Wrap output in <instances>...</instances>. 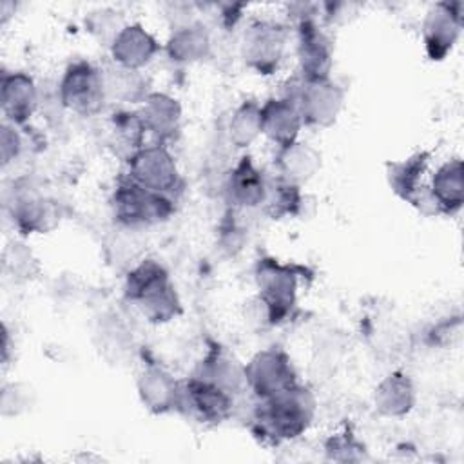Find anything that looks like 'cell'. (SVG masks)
<instances>
[{
  "instance_id": "obj_1",
  "label": "cell",
  "mask_w": 464,
  "mask_h": 464,
  "mask_svg": "<svg viewBox=\"0 0 464 464\" xmlns=\"http://www.w3.org/2000/svg\"><path fill=\"white\" fill-rule=\"evenodd\" d=\"M315 415V397L304 384H294L268 399H257L252 415V430L263 440L274 444L303 435Z\"/></svg>"
},
{
  "instance_id": "obj_2",
  "label": "cell",
  "mask_w": 464,
  "mask_h": 464,
  "mask_svg": "<svg viewBox=\"0 0 464 464\" xmlns=\"http://www.w3.org/2000/svg\"><path fill=\"white\" fill-rule=\"evenodd\" d=\"M123 295L138 312L154 324H163L181 314V301L167 268L156 259L134 265L123 285Z\"/></svg>"
},
{
  "instance_id": "obj_3",
  "label": "cell",
  "mask_w": 464,
  "mask_h": 464,
  "mask_svg": "<svg viewBox=\"0 0 464 464\" xmlns=\"http://www.w3.org/2000/svg\"><path fill=\"white\" fill-rule=\"evenodd\" d=\"M303 272L304 268L281 263L274 257L257 259L254 279L259 290V303L263 304L270 324H281L294 314L299 294V277Z\"/></svg>"
},
{
  "instance_id": "obj_4",
  "label": "cell",
  "mask_w": 464,
  "mask_h": 464,
  "mask_svg": "<svg viewBox=\"0 0 464 464\" xmlns=\"http://www.w3.org/2000/svg\"><path fill=\"white\" fill-rule=\"evenodd\" d=\"M111 203L116 221L125 228L156 225L174 214V199L170 196L149 190L127 174L116 181Z\"/></svg>"
},
{
  "instance_id": "obj_5",
  "label": "cell",
  "mask_w": 464,
  "mask_h": 464,
  "mask_svg": "<svg viewBox=\"0 0 464 464\" xmlns=\"http://www.w3.org/2000/svg\"><path fill=\"white\" fill-rule=\"evenodd\" d=\"M301 114L303 125L326 129L335 123L344 105V91L332 78H294L285 94Z\"/></svg>"
},
{
  "instance_id": "obj_6",
  "label": "cell",
  "mask_w": 464,
  "mask_h": 464,
  "mask_svg": "<svg viewBox=\"0 0 464 464\" xmlns=\"http://www.w3.org/2000/svg\"><path fill=\"white\" fill-rule=\"evenodd\" d=\"M58 94L65 109L80 116L98 114L107 102L103 71L87 60L69 63L60 80Z\"/></svg>"
},
{
  "instance_id": "obj_7",
  "label": "cell",
  "mask_w": 464,
  "mask_h": 464,
  "mask_svg": "<svg viewBox=\"0 0 464 464\" xmlns=\"http://www.w3.org/2000/svg\"><path fill=\"white\" fill-rule=\"evenodd\" d=\"M243 368L246 390H250L257 399H268L297 384L294 362L279 346L259 350Z\"/></svg>"
},
{
  "instance_id": "obj_8",
  "label": "cell",
  "mask_w": 464,
  "mask_h": 464,
  "mask_svg": "<svg viewBox=\"0 0 464 464\" xmlns=\"http://www.w3.org/2000/svg\"><path fill=\"white\" fill-rule=\"evenodd\" d=\"M127 167L125 174L149 190L170 196L181 188L178 163L161 143L143 145L127 160Z\"/></svg>"
},
{
  "instance_id": "obj_9",
  "label": "cell",
  "mask_w": 464,
  "mask_h": 464,
  "mask_svg": "<svg viewBox=\"0 0 464 464\" xmlns=\"http://www.w3.org/2000/svg\"><path fill=\"white\" fill-rule=\"evenodd\" d=\"M288 31L283 24L274 20H254L241 38L243 62L259 74H272L277 71L286 47Z\"/></svg>"
},
{
  "instance_id": "obj_10",
  "label": "cell",
  "mask_w": 464,
  "mask_h": 464,
  "mask_svg": "<svg viewBox=\"0 0 464 464\" xmlns=\"http://www.w3.org/2000/svg\"><path fill=\"white\" fill-rule=\"evenodd\" d=\"M179 411H187L201 424L216 426L232 415L234 395L221 386L192 373L181 382Z\"/></svg>"
},
{
  "instance_id": "obj_11",
  "label": "cell",
  "mask_w": 464,
  "mask_h": 464,
  "mask_svg": "<svg viewBox=\"0 0 464 464\" xmlns=\"http://www.w3.org/2000/svg\"><path fill=\"white\" fill-rule=\"evenodd\" d=\"M462 31V2H437L422 20L426 54L433 62L444 60L455 47Z\"/></svg>"
},
{
  "instance_id": "obj_12",
  "label": "cell",
  "mask_w": 464,
  "mask_h": 464,
  "mask_svg": "<svg viewBox=\"0 0 464 464\" xmlns=\"http://www.w3.org/2000/svg\"><path fill=\"white\" fill-rule=\"evenodd\" d=\"M299 76L306 80L330 78L334 62V45L314 16L295 22Z\"/></svg>"
},
{
  "instance_id": "obj_13",
  "label": "cell",
  "mask_w": 464,
  "mask_h": 464,
  "mask_svg": "<svg viewBox=\"0 0 464 464\" xmlns=\"http://www.w3.org/2000/svg\"><path fill=\"white\" fill-rule=\"evenodd\" d=\"M11 218L22 234H44L60 221V205L33 187L14 188Z\"/></svg>"
},
{
  "instance_id": "obj_14",
  "label": "cell",
  "mask_w": 464,
  "mask_h": 464,
  "mask_svg": "<svg viewBox=\"0 0 464 464\" xmlns=\"http://www.w3.org/2000/svg\"><path fill=\"white\" fill-rule=\"evenodd\" d=\"M141 404L152 413H169L181 406V382L169 370L156 362H147L136 381Z\"/></svg>"
},
{
  "instance_id": "obj_15",
  "label": "cell",
  "mask_w": 464,
  "mask_h": 464,
  "mask_svg": "<svg viewBox=\"0 0 464 464\" xmlns=\"http://www.w3.org/2000/svg\"><path fill=\"white\" fill-rule=\"evenodd\" d=\"M268 179L250 156H241L225 181V194L232 207L257 208L265 205Z\"/></svg>"
},
{
  "instance_id": "obj_16",
  "label": "cell",
  "mask_w": 464,
  "mask_h": 464,
  "mask_svg": "<svg viewBox=\"0 0 464 464\" xmlns=\"http://www.w3.org/2000/svg\"><path fill=\"white\" fill-rule=\"evenodd\" d=\"M0 87V103L5 121L11 125H25L38 105V89L34 80L22 71L4 72Z\"/></svg>"
},
{
  "instance_id": "obj_17",
  "label": "cell",
  "mask_w": 464,
  "mask_h": 464,
  "mask_svg": "<svg viewBox=\"0 0 464 464\" xmlns=\"http://www.w3.org/2000/svg\"><path fill=\"white\" fill-rule=\"evenodd\" d=\"M111 47V58L116 65L140 71L160 51L158 40L141 24H125Z\"/></svg>"
},
{
  "instance_id": "obj_18",
  "label": "cell",
  "mask_w": 464,
  "mask_h": 464,
  "mask_svg": "<svg viewBox=\"0 0 464 464\" xmlns=\"http://www.w3.org/2000/svg\"><path fill=\"white\" fill-rule=\"evenodd\" d=\"M301 129V114L295 103L286 96L268 98L261 105V134L276 143L277 149L297 141Z\"/></svg>"
},
{
  "instance_id": "obj_19",
  "label": "cell",
  "mask_w": 464,
  "mask_h": 464,
  "mask_svg": "<svg viewBox=\"0 0 464 464\" xmlns=\"http://www.w3.org/2000/svg\"><path fill=\"white\" fill-rule=\"evenodd\" d=\"M138 112L147 132H150L161 145L172 140L179 129L181 105L176 98L165 92H149Z\"/></svg>"
},
{
  "instance_id": "obj_20",
  "label": "cell",
  "mask_w": 464,
  "mask_h": 464,
  "mask_svg": "<svg viewBox=\"0 0 464 464\" xmlns=\"http://www.w3.org/2000/svg\"><path fill=\"white\" fill-rule=\"evenodd\" d=\"M321 169V154L310 143L294 141L276 152L277 176L292 185L308 183Z\"/></svg>"
},
{
  "instance_id": "obj_21",
  "label": "cell",
  "mask_w": 464,
  "mask_h": 464,
  "mask_svg": "<svg viewBox=\"0 0 464 464\" xmlns=\"http://www.w3.org/2000/svg\"><path fill=\"white\" fill-rule=\"evenodd\" d=\"M245 364H239L234 355H230L219 344H212L207 355L201 359L194 375L207 379L228 393L236 395L246 388L245 381Z\"/></svg>"
},
{
  "instance_id": "obj_22",
  "label": "cell",
  "mask_w": 464,
  "mask_h": 464,
  "mask_svg": "<svg viewBox=\"0 0 464 464\" xmlns=\"http://www.w3.org/2000/svg\"><path fill=\"white\" fill-rule=\"evenodd\" d=\"M415 399L413 381L402 372L386 375L373 392V406L377 413L392 419L408 415L415 406Z\"/></svg>"
},
{
  "instance_id": "obj_23",
  "label": "cell",
  "mask_w": 464,
  "mask_h": 464,
  "mask_svg": "<svg viewBox=\"0 0 464 464\" xmlns=\"http://www.w3.org/2000/svg\"><path fill=\"white\" fill-rule=\"evenodd\" d=\"M210 34L207 27L196 20L172 29L165 51L176 63H196L210 54Z\"/></svg>"
},
{
  "instance_id": "obj_24",
  "label": "cell",
  "mask_w": 464,
  "mask_h": 464,
  "mask_svg": "<svg viewBox=\"0 0 464 464\" xmlns=\"http://www.w3.org/2000/svg\"><path fill=\"white\" fill-rule=\"evenodd\" d=\"M440 214L455 216L464 203V165L462 160L453 158L442 163L431 176L428 185Z\"/></svg>"
},
{
  "instance_id": "obj_25",
  "label": "cell",
  "mask_w": 464,
  "mask_h": 464,
  "mask_svg": "<svg viewBox=\"0 0 464 464\" xmlns=\"http://www.w3.org/2000/svg\"><path fill=\"white\" fill-rule=\"evenodd\" d=\"M430 161V152L420 150L406 160L390 161L386 165V178L392 190L404 201H410L411 196L422 187V174L426 172Z\"/></svg>"
},
{
  "instance_id": "obj_26",
  "label": "cell",
  "mask_w": 464,
  "mask_h": 464,
  "mask_svg": "<svg viewBox=\"0 0 464 464\" xmlns=\"http://www.w3.org/2000/svg\"><path fill=\"white\" fill-rule=\"evenodd\" d=\"M111 143L125 156V161L145 145L147 129L138 111H116L109 118Z\"/></svg>"
},
{
  "instance_id": "obj_27",
  "label": "cell",
  "mask_w": 464,
  "mask_h": 464,
  "mask_svg": "<svg viewBox=\"0 0 464 464\" xmlns=\"http://www.w3.org/2000/svg\"><path fill=\"white\" fill-rule=\"evenodd\" d=\"M103 80H105V92L107 100L114 98L120 102H143L145 96L149 94L147 91V78L140 71L125 69L120 65L107 67L103 71Z\"/></svg>"
},
{
  "instance_id": "obj_28",
  "label": "cell",
  "mask_w": 464,
  "mask_h": 464,
  "mask_svg": "<svg viewBox=\"0 0 464 464\" xmlns=\"http://www.w3.org/2000/svg\"><path fill=\"white\" fill-rule=\"evenodd\" d=\"M261 136V105L245 100L228 121V138L236 147H248Z\"/></svg>"
},
{
  "instance_id": "obj_29",
  "label": "cell",
  "mask_w": 464,
  "mask_h": 464,
  "mask_svg": "<svg viewBox=\"0 0 464 464\" xmlns=\"http://www.w3.org/2000/svg\"><path fill=\"white\" fill-rule=\"evenodd\" d=\"M263 207L266 214L274 219L285 216H297L303 207L301 187L292 185L279 176L276 179H268V190Z\"/></svg>"
},
{
  "instance_id": "obj_30",
  "label": "cell",
  "mask_w": 464,
  "mask_h": 464,
  "mask_svg": "<svg viewBox=\"0 0 464 464\" xmlns=\"http://www.w3.org/2000/svg\"><path fill=\"white\" fill-rule=\"evenodd\" d=\"M125 27L118 11L112 9H98L89 13L87 29L100 40H109V45L116 38V34Z\"/></svg>"
},
{
  "instance_id": "obj_31",
  "label": "cell",
  "mask_w": 464,
  "mask_h": 464,
  "mask_svg": "<svg viewBox=\"0 0 464 464\" xmlns=\"http://www.w3.org/2000/svg\"><path fill=\"white\" fill-rule=\"evenodd\" d=\"M362 444L357 442V439L344 431V433H337L332 435L326 442V453L332 460H361L362 459Z\"/></svg>"
},
{
  "instance_id": "obj_32",
  "label": "cell",
  "mask_w": 464,
  "mask_h": 464,
  "mask_svg": "<svg viewBox=\"0 0 464 464\" xmlns=\"http://www.w3.org/2000/svg\"><path fill=\"white\" fill-rule=\"evenodd\" d=\"M5 266L16 279H29L38 270L36 259L33 257L31 250L20 243H13L11 248L5 252Z\"/></svg>"
},
{
  "instance_id": "obj_33",
  "label": "cell",
  "mask_w": 464,
  "mask_h": 464,
  "mask_svg": "<svg viewBox=\"0 0 464 464\" xmlns=\"http://www.w3.org/2000/svg\"><path fill=\"white\" fill-rule=\"evenodd\" d=\"M22 150V140L16 130V125H11L4 121L2 132H0V156H2V165L5 167L11 163Z\"/></svg>"
}]
</instances>
